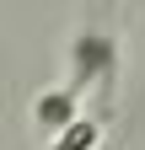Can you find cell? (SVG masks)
<instances>
[{"mask_svg": "<svg viewBox=\"0 0 145 150\" xmlns=\"http://www.w3.org/2000/svg\"><path fill=\"white\" fill-rule=\"evenodd\" d=\"M70 64H75V75H70V86H92V81H107L118 64V48L107 32H81L75 48H70Z\"/></svg>", "mask_w": 145, "mask_h": 150, "instance_id": "6da1fadb", "label": "cell"}, {"mask_svg": "<svg viewBox=\"0 0 145 150\" xmlns=\"http://www.w3.org/2000/svg\"><path fill=\"white\" fill-rule=\"evenodd\" d=\"M32 118H38V129H48V134L70 129V123L81 118V86H54V91H43V97L32 102Z\"/></svg>", "mask_w": 145, "mask_h": 150, "instance_id": "7a4b0ae2", "label": "cell"}, {"mask_svg": "<svg viewBox=\"0 0 145 150\" xmlns=\"http://www.w3.org/2000/svg\"><path fill=\"white\" fill-rule=\"evenodd\" d=\"M97 139H102V123L81 112V118L70 123V129H59V134L48 139V150H97Z\"/></svg>", "mask_w": 145, "mask_h": 150, "instance_id": "3957f363", "label": "cell"}]
</instances>
